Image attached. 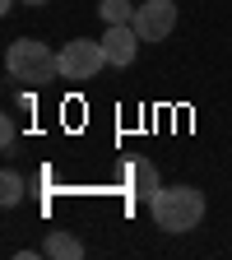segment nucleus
Masks as SVG:
<instances>
[{"instance_id": "1", "label": "nucleus", "mask_w": 232, "mask_h": 260, "mask_svg": "<svg viewBox=\"0 0 232 260\" xmlns=\"http://www.w3.org/2000/svg\"><path fill=\"white\" fill-rule=\"evenodd\" d=\"M149 214H153V223L162 233H172V237L195 233L200 218H205V195L195 186H158V195L149 200Z\"/></svg>"}, {"instance_id": "6", "label": "nucleus", "mask_w": 232, "mask_h": 260, "mask_svg": "<svg viewBox=\"0 0 232 260\" xmlns=\"http://www.w3.org/2000/svg\"><path fill=\"white\" fill-rule=\"evenodd\" d=\"M121 177H125V186H130V195H140V200L149 205L153 200V195H158V168H153V162L149 158H130L125 162V168H121Z\"/></svg>"}, {"instance_id": "8", "label": "nucleus", "mask_w": 232, "mask_h": 260, "mask_svg": "<svg viewBox=\"0 0 232 260\" xmlns=\"http://www.w3.org/2000/svg\"><path fill=\"white\" fill-rule=\"evenodd\" d=\"M135 10L140 5H130V0H103V5H97V19L103 23H135Z\"/></svg>"}, {"instance_id": "12", "label": "nucleus", "mask_w": 232, "mask_h": 260, "mask_svg": "<svg viewBox=\"0 0 232 260\" xmlns=\"http://www.w3.org/2000/svg\"><path fill=\"white\" fill-rule=\"evenodd\" d=\"M19 5H47V0H19Z\"/></svg>"}, {"instance_id": "2", "label": "nucleus", "mask_w": 232, "mask_h": 260, "mask_svg": "<svg viewBox=\"0 0 232 260\" xmlns=\"http://www.w3.org/2000/svg\"><path fill=\"white\" fill-rule=\"evenodd\" d=\"M5 70H10V79H19V84H28V88H42V84L60 79V60H56V51H51L47 42H38V38H14L10 51H5Z\"/></svg>"}, {"instance_id": "4", "label": "nucleus", "mask_w": 232, "mask_h": 260, "mask_svg": "<svg viewBox=\"0 0 232 260\" xmlns=\"http://www.w3.org/2000/svg\"><path fill=\"white\" fill-rule=\"evenodd\" d=\"M177 28V0H144L135 10V32L140 42H168Z\"/></svg>"}, {"instance_id": "3", "label": "nucleus", "mask_w": 232, "mask_h": 260, "mask_svg": "<svg viewBox=\"0 0 232 260\" xmlns=\"http://www.w3.org/2000/svg\"><path fill=\"white\" fill-rule=\"evenodd\" d=\"M56 60H60V79H93L107 65V51H103V42L75 38V42H65L56 51Z\"/></svg>"}, {"instance_id": "10", "label": "nucleus", "mask_w": 232, "mask_h": 260, "mask_svg": "<svg viewBox=\"0 0 232 260\" xmlns=\"http://www.w3.org/2000/svg\"><path fill=\"white\" fill-rule=\"evenodd\" d=\"M0 149H14V121H0Z\"/></svg>"}, {"instance_id": "7", "label": "nucleus", "mask_w": 232, "mask_h": 260, "mask_svg": "<svg viewBox=\"0 0 232 260\" xmlns=\"http://www.w3.org/2000/svg\"><path fill=\"white\" fill-rule=\"evenodd\" d=\"M42 255H51V260H79L84 255V242L75 237V233H47V242H42Z\"/></svg>"}, {"instance_id": "11", "label": "nucleus", "mask_w": 232, "mask_h": 260, "mask_svg": "<svg viewBox=\"0 0 232 260\" xmlns=\"http://www.w3.org/2000/svg\"><path fill=\"white\" fill-rule=\"evenodd\" d=\"M14 5H19V0H0V10H14Z\"/></svg>"}, {"instance_id": "5", "label": "nucleus", "mask_w": 232, "mask_h": 260, "mask_svg": "<svg viewBox=\"0 0 232 260\" xmlns=\"http://www.w3.org/2000/svg\"><path fill=\"white\" fill-rule=\"evenodd\" d=\"M103 51H107V65L125 70V65L135 60V51H140V32H135V23H107V32H103Z\"/></svg>"}, {"instance_id": "9", "label": "nucleus", "mask_w": 232, "mask_h": 260, "mask_svg": "<svg viewBox=\"0 0 232 260\" xmlns=\"http://www.w3.org/2000/svg\"><path fill=\"white\" fill-rule=\"evenodd\" d=\"M19 200H23V177H19L14 168H5V172H0V205L14 209Z\"/></svg>"}]
</instances>
